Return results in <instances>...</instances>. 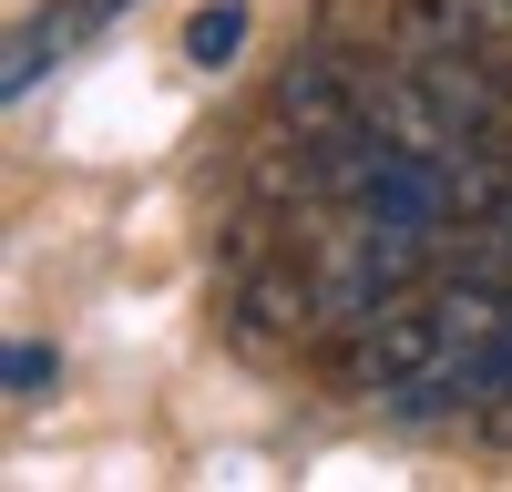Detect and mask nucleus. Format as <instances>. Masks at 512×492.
<instances>
[{"label":"nucleus","instance_id":"nucleus-1","mask_svg":"<svg viewBox=\"0 0 512 492\" xmlns=\"http://www.w3.org/2000/svg\"><path fill=\"white\" fill-rule=\"evenodd\" d=\"M502 339H512V287H492V277L400 287L379 318H359L349 369H338V380H349L359 400H390V410L482 400V369H492Z\"/></svg>","mask_w":512,"mask_h":492},{"label":"nucleus","instance_id":"nucleus-2","mask_svg":"<svg viewBox=\"0 0 512 492\" xmlns=\"http://www.w3.org/2000/svg\"><path fill=\"white\" fill-rule=\"evenodd\" d=\"M379 41H390V52H472V62H502L512 52V0H390V11H379Z\"/></svg>","mask_w":512,"mask_h":492},{"label":"nucleus","instance_id":"nucleus-3","mask_svg":"<svg viewBox=\"0 0 512 492\" xmlns=\"http://www.w3.org/2000/svg\"><path fill=\"white\" fill-rule=\"evenodd\" d=\"M103 11H123V0H62V11H41V21H21V41H11V93H31V82L52 72V62H62L72 41L93 31V21H103Z\"/></svg>","mask_w":512,"mask_h":492},{"label":"nucleus","instance_id":"nucleus-4","mask_svg":"<svg viewBox=\"0 0 512 492\" xmlns=\"http://www.w3.org/2000/svg\"><path fill=\"white\" fill-rule=\"evenodd\" d=\"M236 41H246V11H236V0H216V11H195V31H185V52H195L205 72H216V62L236 52Z\"/></svg>","mask_w":512,"mask_h":492},{"label":"nucleus","instance_id":"nucleus-5","mask_svg":"<svg viewBox=\"0 0 512 492\" xmlns=\"http://www.w3.org/2000/svg\"><path fill=\"white\" fill-rule=\"evenodd\" d=\"M41 390H52V349L21 339V349H11V400H41Z\"/></svg>","mask_w":512,"mask_h":492}]
</instances>
